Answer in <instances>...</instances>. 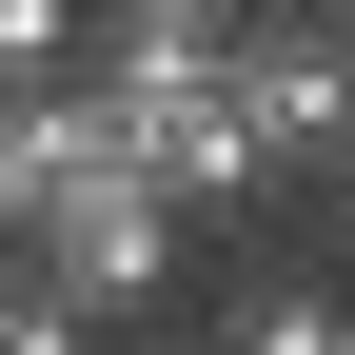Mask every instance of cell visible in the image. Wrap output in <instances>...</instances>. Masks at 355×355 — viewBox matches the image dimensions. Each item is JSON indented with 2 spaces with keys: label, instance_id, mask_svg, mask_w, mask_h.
<instances>
[{
  "label": "cell",
  "instance_id": "8992f818",
  "mask_svg": "<svg viewBox=\"0 0 355 355\" xmlns=\"http://www.w3.org/2000/svg\"><path fill=\"white\" fill-rule=\"evenodd\" d=\"M0 355H99V336H79V316H60L40 277H0Z\"/></svg>",
  "mask_w": 355,
  "mask_h": 355
},
{
  "label": "cell",
  "instance_id": "6da1fadb",
  "mask_svg": "<svg viewBox=\"0 0 355 355\" xmlns=\"http://www.w3.org/2000/svg\"><path fill=\"white\" fill-rule=\"evenodd\" d=\"M0 277H40L79 336H99V316H139V296L178 277V198H158V178L119 158V139H79V119H60V158H40L20 237H0Z\"/></svg>",
  "mask_w": 355,
  "mask_h": 355
},
{
  "label": "cell",
  "instance_id": "52a82bcc",
  "mask_svg": "<svg viewBox=\"0 0 355 355\" xmlns=\"http://www.w3.org/2000/svg\"><path fill=\"white\" fill-rule=\"evenodd\" d=\"M99 20H237V0H99Z\"/></svg>",
  "mask_w": 355,
  "mask_h": 355
},
{
  "label": "cell",
  "instance_id": "277c9868",
  "mask_svg": "<svg viewBox=\"0 0 355 355\" xmlns=\"http://www.w3.org/2000/svg\"><path fill=\"white\" fill-rule=\"evenodd\" d=\"M79 20H99V0H0V99H60L79 79Z\"/></svg>",
  "mask_w": 355,
  "mask_h": 355
},
{
  "label": "cell",
  "instance_id": "ba28073f",
  "mask_svg": "<svg viewBox=\"0 0 355 355\" xmlns=\"http://www.w3.org/2000/svg\"><path fill=\"white\" fill-rule=\"evenodd\" d=\"M336 217H355V158H336Z\"/></svg>",
  "mask_w": 355,
  "mask_h": 355
},
{
  "label": "cell",
  "instance_id": "5b68a950",
  "mask_svg": "<svg viewBox=\"0 0 355 355\" xmlns=\"http://www.w3.org/2000/svg\"><path fill=\"white\" fill-rule=\"evenodd\" d=\"M40 158H60V99H0V237H20V198H40Z\"/></svg>",
  "mask_w": 355,
  "mask_h": 355
},
{
  "label": "cell",
  "instance_id": "3957f363",
  "mask_svg": "<svg viewBox=\"0 0 355 355\" xmlns=\"http://www.w3.org/2000/svg\"><path fill=\"white\" fill-rule=\"evenodd\" d=\"M198 355H355V316H336L316 277H237V296H217V336H198Z\"/></svg>",
  "mask_w": 355,
  "mask_h": 355
},
{
  "label": "cell",
  "instance_id": "7a4b0ae2",
  "mask_svg": "<svg viewBox=\"0 0 355 355\" xmlns=\"http://www.w3.org/2000/svg\"><path fill=\"white\" fill-rule=\"evenodd\" d=\"M217 99H237L257 178H336L355 158V60L316 40V0H237L217 20Z\"/></svg>",
  "mask_w": 355,
  "mask_h": 355
}]
</instances>
